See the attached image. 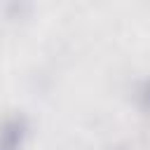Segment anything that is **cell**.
<instances>
[{
	"label": "cell",
	"instance_id": "2",
	"mask_svg": "<svg viewBox=\"0 0 150 150\" xmlns=\"http://www.w3.org/2000/svg\"><path fill=\"white\" fill-rule=\"evenodd\" d=\"M30 12V0H7V14L9 19H21Z\"/></svg>",
	"mask_w": 150,
	"mask_h": 150
},
{
	"label": "cell",
	"instance_id": "3",
	"mask_svg": "<svg viewBox=\"0 0 150 150\" xmlns=\"http://www.w3.org/2000/svg\"><path fill=\"white\" fill-rule=\"evenodd\" d=\"M136 98H138V108H141L145 115H150V77L143 80V82L138 84V89H136Z\"/></svg>",
	"mask_w": 150,
	"mask_h": 150
},
{
	"label": "cell",
	"instance_id": "1",
	"mask_svg": "<svg viewBox=\"0 0 150 150\" xmlns=\"http://www.w3.org/2000/svg\"><path fill=\"white\" fill-rule=\"evenodd\" d=\"M26 138H28L26 115L14 112L0 122V150H23Z\"/></svg>",
	"mask_w": 150,
	"mask_h": 150
}]
</instances>
